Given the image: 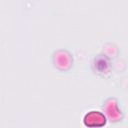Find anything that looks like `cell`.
<instances>
[{
  "instance_id": "6da1fadb",
  "label": "cell",
  "mask_w": 128,
  "mask_h": 128,
  "mask_svg": "<svg viewBox=\"0 0 128 128\" xmlns=\"http://www.w3.org/2000/svg\"><path fill=\"white\" fill-rule=\"evenodd\" d=\"M106 123L105 116L99 111H91L84 117V124L88 127H101Z\"/></svg>"
}]
</instances>
